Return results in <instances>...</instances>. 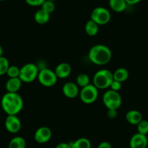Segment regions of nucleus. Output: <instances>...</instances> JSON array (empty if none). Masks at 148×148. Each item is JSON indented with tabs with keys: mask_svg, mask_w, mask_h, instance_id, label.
<instances>
[{
	"mask_svg": "<svg viewBox=\"0 0 148 148\" xmlns=\"http://www.w3.org/2000/svg\"><path fill=\"white\" fill-rule=\"evenodd\" d=\"M55 73L58 78L60 79H65L70 76L71 73V67L67 62H61L55 70Z\"/></svg>",
	"mask_w": 148,
	"mask_h": 148,
	"instance_id": "13",
	"label": "nucleus"
},
{
	"mask_svg": "<svg viewBox=\"0 0 148 148\" xmlns=\"http://www.w3.org/2000/svg\"><path fill=\"white\" fill-rule=\"evenodd\" d=\"M90 18L92 21L99 25H102L108 24L110 22L111 19V15L110 11L107 8L98 7L92 10Z\"/></svg>",
	"mask_w": 148,
	"mask_h": 148,
	"instance_id": "7",
	"label": "nucleus"
},
{
	"mask_svg": "<svg viewBox=\"0 0 148 148\" xmlns=\"http://www.w3.org/2000/svg\"><path fill=\"white\" fill-rule=\"evenodd\" d=\"M138 133L144 135L148 134V121L142 119L137 125Z\"/></svg>",
	"mask_w": 148,
	"mask_h": 148,
	"instance_id": "24",
	"label": "nucleus"
},
{
	"mask_svg": "<svg viewBox=\"0 0 148 148\" xmlns=\"http://www.w3.org/2000/svg\"><path fill=\"white\" fill-rule=\"evenodd\" d=\"M39 69L34 63H27L21 68L19 78L22 82L31 83L38 77Z\"/></svg>",
	"mask_w": 148,
	"mask_h": 148,
	"instance_id": "5",
	"label": "nucleus"
},
{
	"mask_svg": "<svg viewBox=\"0 0 148 148\" xmlns=\"http://www.w3.org/2000/svg\"><path fill=\"white\" fill-rule=\"evenodd\" d=\"M102 101L108 110H118L122 104V97L119 92L109 89L104 93Z\"/></svg>",
	"mask_w": 148,
	"mask_h": 148,
	"instance_id": "4",
	"label": "nucleus"
},
{
	"mask_svg": "<svg viewBox=\"0 0 148 148\" xmlns=\"http://www.w3.org/2000/svg\"><path fill=\"white\" fill-rule=\"evenodd\" d=\"M22 81L19 77L10 78L6 83L8 92H18L22 86Z\"/></svg>",
	"mask_w": 148,
	"mask_h": 148,
	"instance_id": "15",
	"label": "nucleus"
},
{
	"mask_svg": "<svg viewBox=\"0 0 148 148\" xmlns=\"http://www.w3.org/2000/svg\"><path fill=\"white\" fill-rule=\"evenodd\" d=\"M0 1H5V0H0Z\"/></svg>",
	"mask_w": 148,
	"mask_h": 148,
	"instance_id": "35",
	"label": "nucleus"
},
{
	"mask_svg": "<svg viewBox=\"0 0 148 148\" xmlns=\"http://www.w3.org/2000/svg\"><path fill=\"white\" fill-rule=\"evenodd\" d=\"M1 105L7 114L16 116L23 110V100L18 92H7L2 97Z\"/></svg>",
	"mask_w": 148,
	"mask_h": 148,
	"instance_id": "1",
	"label": "nucleus"
},
{
	"mask_svg": "<svg viewBox=\"0 0 148 148\" xmlns=\"http://www.w3.org/2000/svg\"><path fill=\"white\" fill-rule=\"evenodd\" d=\"M148 145V138L147 135L136 133L131 137L129 141L130 148H147Z\"/></svg>",
	"mask_w": 148,
	"mask_h": 148,
	"instance_id": "11",
	"label": "nucleus"
},
{
	"mask_svg": "<svg viewBox=\"0 0 148 148\" xmlns=\"http://www.w3.org/2000/svg\"><path fill=\"white\" fill-rule=\"evenodd\" d=\"M25 2L28 5L32 7H39L42 6L45 0H25Z\"/></svg>",
	"mask_w": 148,
	"mask_h": 148,
	"instance_id": "28",
	"label": "nucleus"
},
{
	"mask_svg": "<svg viewBox=\"0 0 148 148\" xmlns=\"http://www.w3.org/2000/svg\"><path fill=\"white\" fill-rule=\"evenodd\" d=\"M121 87H122L121 82H118V81L114 80V79H113V81L112 82V83H111L110 86L111 90L116 91V92H119V91L121 90Z\"/></svg>",
	"mask_w": 148,
	"mask_h": 148,
	"instance_id": "27",
	"label": "nucleus"
},
{
	"mask_svg": "<svg viewBox=\"0 0 148 148\" xmlns=\"http://www.w3.org/2000/svg\"><path fill=\"white\" fill-rule=\"evenodd\" d=\"M20 71L21 68H18L15 65H10L8 71H7V75L9 76V78H17L19 77Z\"/></svg>",
	"mask_w": 148,
	"mask_h": 148,
	"instance_id": "25",
	"label": "nucleus"
},
{
	"mask_svg": "<svg viewBox=\"0 0 148 148\" xmlns=\"http://www.w3.org/2000/svg\"><path fill=\"white\" fill-rule=\"evenodd\" d=\"M71 148H91L92 144L88 139L84 137L79 138L74 142H71Z\"/></svg>",
	"mask_w": 148,
	"mask_h": 148,
	"instance_id": "21",
	"label": "nucleus"
},
{
	"mask_svg": "<svg viewBox=\"0 0 148 148\" xmlns=\"http://www.w3.org/2000/svg\"><path fill=\"white\" fill-rule=\"evenodd\" d=\"M42 9L46 11L48 13L51 14L55 9V5L54 2L49 1V0H45L44 3L42 5Z\"/></svg>",
	"mask_w": 148,
	"mask_h": 148,
	"instance_id": "26",
	"label": "nucleus"
},
{
	"mask_svg": "<svg viewBox=\"0 0 148 148\" xmlns=\"http://www.w3.org/2000/svg\"><path fill=\"white\" fill-rule=\"evenodd\" d=\"M97 148H112L110 143L106 141H104V142H100L98 145Z\"/></svg>",
	"mask_w": 148,
	"mask_h": 148,
	"instance_id": "30",
	"label": "nucleus"
},
{
	"mask_svg": "<svg viewBox=\"0 0 148 148\" xmlns=\"http://www.w3.org/2000/svg\"><path fill=\"white\" fill-rule=\"evenodd\" d=\"M49 19H50V14L47 12L42 8L37 10L34 15V20L37 23L40 25L46 24L47 23L49 22Z\"/></svg>",
	"mask_w": 148,
	"mask_h": 148,
	"instance_id": "17",
	"label": "nucleus"
},
{
	"mask_svg": "<svg viewBox=\"0 0 148 148\" xmlns=\"http://www.w3.org/2000/svg\"><path fill=\"white\" fill-rule=\"evenodd\" d=\"M126 2L127 3V5H136L139 2H140L142 0H125Z\"/></svg>",
	"mask_w": 148,
	"mask_h": 148,
	"instance_id": "32",
	"label": "nucleus"
},
{
	"mask_svg": "<svg viewBox=\"0 0 148 148\" xmlns=\"http://www.w3.org/2000/svg\"><path fill=\"white\" fill-rule=\"evenodd\" d=\"M49 1H52V2H55V1H56V0H49Z\"/></svg>",
	"mask_w": 148,
	"mask_h": 148,
	"instance_id": "34",
	"label": "nucleus"
},
{
	"mask_svg": "<svg viewBox=\"0 0 148 148\" xmlns=\"http://www.w3.org/2000/svg\"><path fill=\"white\" fill-rule=\"evenodd\" d=\"M107 114H108V116L110 119H115V118L117 117V110H108Z\"/></svg>",
	"mask_w": 148,
	"mask_h": 148,
	"instance_id": "29",
	"label": "nucleus"
},
{
	"mask_svg": "<svg viewBox=\"0 0 148 148\" xmlns=\"http://www.w3.org/2000/svg\"><path fill=\"white\" fill-rule=\"evenodd\" d=\"M52 130L47 126H42L36 131L34 139L39 144H44L49 142L52 138Z\"/></svg>",
	"mask_w": 148,
	"mask_h": 148,
	"instance_id": "10",
	"label": "nucleus"
},
{
	"mask_svg": "<svg viewBox=\"0 0 148 148\" xmlns=\"http://www.w3.org/2000/svg\"><path fill=\"white\" fill-rule=\"evenodd\" d=\"M80 99L84 103L92 104L97 100L99 95L98 89L94 84H89L84 87L82 88V90L79 92Z\"/></svg>",
	"mask_w": 148,
	"mask_h": 148,
	"instance_id": "8",
	"label": "nucleus"
},
{
	"mask_svg": "<svg viewBox=\"0 0 148 148\" xmlns=\"http://www.w3.org/2000/svg\"><path fill=\"white\" fill-rule=\"evenodd\" d=\"M126 119L128 123L132 125H137L143 119L142 113L136 110H131L126 114Z\"/></svg>",
	"mask_w": 148,
	"mask_h": 148,
	"instance_id": "14",
	"label": "nucleus"
},
{
	"mask_svg": "<svg viewBox=\"0 0 148 148\" xmlns=\"http://www.w3.org/2000/svg\"><path fill=\"white\" fill-rule=\"evenodd\" d=\"M110 9L116 12H122L127 8V3L125 0H109Z\"/></svg>",
	"mask_w": 148,
	"mask_h": 148,
	"instance_id": "16",
	"label": "nucleus"
},
{
	"mask_svg": "<svg viewBox=\"0 0 148 148\" xmlns=\"http://www.w3.org/2000/svg\"><path fill=\"white\" fill-rule=\"evenodd\" d=\"M3 48H2V47L0 45V57H2V55H3Z\"/></svg>",
	"mask_w": 148,
	"mask_h": 148,
	"instance_id": "33",
	"label": "nucleus"
},
{
	"mask_svg": "<svg viewBox=\"0 0 148 148\" xmlns=\"http://www.w3.org/2000/svg\"><path fill=\"white\" fill-rule=\"evenodd\" d=\"M89 58L92 63L97 65H106L112 58V52L106 45H96L89 50Z\"/></svg>",
	"mask_w": 148,
	"mask_h": 148,
	"instance_id": "2",
	"label": "nucleus"
},
{
	"mask_svg": "<svg viewBox=\"0 0 148 148\" xmlns=\"http://www.w3.org/2000/svg\"><path fill=\"white\" fill-rule=\"evenodd\" d=\"M9 67V60L5 57H0V76H3L5 74H7V71Z\"/></svg>",
	"mask_w": 148,
	"mask_h": 148,
	"instance_id": "23",
	"label": "nucleus"
},
{
	"mask_svg": "<svg viewBox=\"0 0 148 148\" xmlns=\"http://www.w3.org/2000/svg\"><path fill=\"white\" fill-rule=\"evenodd\" d=\"M62 93L70 99L76 98L79 95V86L73 82H67L62 86Z\"/></svg>",
	"mask_w": 148,
	"mask_h": 148,
	"instance_id": "12",
	"label": "nucleus"
},
{
	"mask_svg": "<svg viewBox=\"0 0 148 148\" xmlns=\"http://www.w3.org/2000/svg\"><path fill=\"white\" fill-rule=\"evenodd\" d=\"M126 148H130V147H126Z\"/></svg>",
	"mask_w": 148,
	"mask_h": 148,
	"instance_id": "36",
	"label": "nucleus"
},
{
	"mask_svg": "<svg viewBox=\"0 0 148 148\" xmlns=\"http://www.w3.org/2000/svg\"><path fill=\"white\" fill-rule=\"evenodd\" d=\"M26 141L22 136H15L9 142L8 148H25Z\"/></svg>",
	"mask_w": 148,
	"mask_h": 148,
	"instance_id": "19",
	"label": "nucleus"
},
{
	"mask_svg": "<svg viewBox=\"0 0 148 148\" xmlns=\"http://www.w3.org/2000/svg\"><path fill=\"white\" fill-rule=\"evenodd\" d=\"M58 79L55 71L49 68H43L40 70L37 77L39 83L45 87H52L55 86L58 82Z\"/></svg>",
	"mask_w": 148,
	"mask_h": 148,
	"instance_id": "6",
	"label": "nucleus"
},
{
	"mask_svg": "<svg viewBox=\"0 0 148 148\" xmlns=\"http://www.w3.org/2000/svg\"><path fill=\"white\" fill-rule=\"evenodd\" d=\"M55 148H71V143H66V142H60L58 144Z\"/></svg>",
	"mask_w": 148,
	"mask_h": 148,
	"instance_id": "31",
	"label": "nucleus"
},
{
	"mask_svg": "<svg viewBox=\"0 0 148 148\" xmlns=\"http://www.w3.org/2000/svg\"><path fill=\"white\" fill-rule=\"evenodd\" d=\"M76 84L82 88L90 84V79H89V76L86 73L79 74L77 78H76Z\"/></svg>",
	"mask_w": 148,
	"mask_h": 148,
	"instance_id": "22",
	"label": "nucleus"
},
{
	"mask_svg": "<svg viewBox=\"0 0 148 148\" xmlns=\"http://www.w3.org/2000/svg\"><path fill=\"white\" fill-rule=\"evenodd\" d=\"M113 79L118 82H120L121 83L126 82L128 79L129 76V71L127 69L124 68H119L113 73Z\"/></svg>",
	"mask_w": 148,
	"mask_h": 148,
	"instance_id": "18",
	"label": "nucleus"
},
{
	"mask_svg": "<svg viewBox=\"0 0 148 148\" xmlns=\"http://www.w3.org/2000/svg\"><path fill=\"white\" fill-rule=\"evenodd\" d=\"M5 126L10 133H18L21 129V121L15 115H8L5 122Z\"/></svg>",
	"mask_w": 148,
	"mask_h": 148,
	"instance_id": "9",
	"label": "nucleus"
},
{
	"mask_svg": "<svg viewBox=\"0 0 148 148\" xmlns=\"http://www.w3.org/2000/svg\"><path fill=\"white\" fill-rule=\"evenodd\" d=\"M113 81V73L107 69H101L95 73L93 77V84L98 89H105L110 86Z\"/></svg>",
	"mask_w": 148,
	"mask_h": 148,
	"instance_id": "3",
	"label": "nucleus"
},
{
	"mask_svg": "<svg viewBox=\"0 0 148 148\" xmlns=\"http://www.w3.org/2000/svg\"><path fill=\"white\" fill-rule=\"evenodd\" d=\"M85 31L90 36H96L99 31V25L90 19L85 25Z\"/></svg>",
	"mask_w": 148,
	"mask_h": 148,
	"instance_id": "20",
	"label": "nucleus"
}]
</instances>
